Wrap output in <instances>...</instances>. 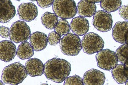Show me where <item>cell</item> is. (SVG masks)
Returning a JSON list of instances; mask_svg holds the SVG:
<instances>
[{
    "label": "cell",
    "instance_id": "obj_15",
    "mask_svg": "<svg viewBox=\"0 0 128 85\" xmlns=\"http://www.w3.org/2000/svg\"><path fill=\"white\" fill-rule=\"evenodd\" d=\"M25 66L28 74L32 77L40 76L44 73V64L40 60L36 58L28 60Z\"/></svg>",
    "mask_w": 128,
    "mask_h": 85
},
{
    "label": "cell",
    "instance_id": "obj_6",
    "mask_svg": "<svg viewBox=\"0 0 128 85\" xmlns=\"http://www.w3.org/2000/svg\"><path fill=\"white\" fill-rule=\"evenodd\" d=\"M31 36L30 29L23 21H17L12 24L10 29V39L15 43L25 42Z\"/></svg>",
    "mask_w": 128,
    "mask_h": 85
},
{
    "label": "cell",
    "instance_id": "obj_12",
    "mask_svg": "<svg viewBox=\"0 0 128 85\" xmlns=\"http://www.w3.org/2000/svg\"><path fill=\"white\" fill-rule=\"evenodd\" d=\"M84 85H104L106 81L105 74L98 69H91L87 71L83 78Z\"/></svg>",
    "mask_w": 128,
    "mask_h": 85
},
{
    "label": "cell",
    "instance_id": "obj_13",
    "mask_svg": "<svg viewBox=\"0 0 128 85\" xmlns=\"http://www.w3.org/2000/svg\"><path fill=\"white\" fill-rule=\"evenodd\" d=\"M114 40L121 44L128 42V21L118 22L113 28Z\"/></svg>",
    "mask_w": 128,
    "mask_h": 85
},
{
    "label": "cell",
    "instance_id": "obj_28",
    "mask_svg": "<svg viewBox=\"0 0 128 85\" xmlns=\"http://www.w3.org/2000/svg\"><path fill=\"white\" fill-rule=\"evenodd\" d=\"M0 36L2 38H8L10 36V29L5 26L0 27Z\"/></svg>",
    "mask_w": 128,
    "mask_h": 85
},
{
    "label": "cell",
    "instance_id": "obj_31",
    "mask_svg": "<svg viewBox=\"0 0 128 85\" xmlns=\"http://www.w3.org/2000/svg\"><path fill=\"white\" fill-rule=\"evenodd\" d=\"M31 1H37L38 0H30Z\"/></svg>",
    "mask_w": 128,
    "mask_h": 85
},
{
    "label": "cell",
    "instance_id": "obj_2",
    "mask_svg": "<svg viewBox=\"0 0 128 85\" xmlns=\"http://www.w3.org/2000/svg\"><path fill=\"white\" fill-rule=\"evenodd\" d=\"M28 75L25 66L18 62L6 66L3 70L2 78L6 84L16 85L22 83Z\"/></svg>",
    "mask_w": 128,
    "mask_h": 85
},
{
    "label": "cell",
    "instance_id": "obj_29",
    "mask_svg": "<svg viewBox=\"0 0 128 85\" xmlns=\"http://www.w3.org/2000/svg\"><path fill=\"white\" fill-rule=\"evenodd\" d=\"M88 0L93 2V3H99L101 2L102 0Z\"/></svg>",
    "mask_w": 128,
    "mask_h": 85
},
{
    "label": "cell",
    "instance_id": "obj_17",
    "mask_svg": "<svg viewBox=\"0 0 128 85\" xmlns=\"http://www.w3.org/2000/svg\"><path fill=\"white\" fill-rule=\"evenodd\" d=\"M77 12L82 17H92L96 12V6L88 0H81L77 5Z\"/></svg>",
    "mask_w": 128,
    "mask_h": 85
},
{
    "label": "cell",
    "instance_id": "obj_34",
    "mask_svg": "<svg viewBox=\"0 0 128 85\" xmlns=\"http://www.w3.org/2000/svg\"></svg>",
    "mask_w": 128,
    "mask_h": 85
},
{
    "label": "cell",
    "instance_id": "obj_24",
    "mask_svg": "<svg viewBox=\"0 0 128 85\" xmlns=\"http://www.w3.org/2000/svg\"><path fill=\"white\" fill-rule=\"evenodd\" d=\"M64 85H84L83 79L79 75L68 77L64 81Z\"/></svg>",
    "mask_w": 128,
    "mask_h": 85
},
{
    "label": "cell",
    "instance_id": "obj_23",
    "mask_svg": "<svg viewBox=\"0 0 128 85\" xmlns=\"http://www.w3.org/2000/svg\"><path fill=\"white\" fill-rule=\"evenodd\" d=\"M115 53L119 62L124 64L128 62V43L124 44V45L120 46Z\"/></svg>",
    "mask_w": 128,
    "mask_h": 85
},
{
    "label": "cell",
    "instance_id": "obj_14",
    "mask_svg": "<svg viewBox=\"0 0 128 85\" xmlns=\"http://www.w3.org/2000/svg\"><path fill=\"white\" fill-rule=\"evenodd\" d=\"M72 31L78 36L86 35L89 30L88 20L82 17H75L70 24Z\"/></svg>",
    "mask_w": 128,
    "mask_h": 85
},
{
    "label": "cell",
    "instance_id": "obj_4",
    "mask_svg": "<svg viewBox=\"0 0 128 85\" xmlns=\"http://www.w3.org/2000/svg\"><path fill=\"white\" fill-rule=\"evenodd\" d=\"M52 9L57 16L62 19H70L76 15L77 7L74 0H54Z\"/></svg>",
    "mask_w": 128,
    "mask_h": 85
},
{
    "label": "cell",
    "instance_id": "obj_11",
    "mask_svg": "<svg viewBox=\"0 0 128 85\" xmlns=\"http://www.w3.org/2000/svg\"><path fill=\"white\" fill-rule=\"evenodd\" d=\"M0 22L6 23L11 20L16 14V10L10 0H0Z\"/></svg>",
    "mask_w": 128,
    "mask_h": 85
},
{
    "label": "cell",
    "instance_id": "obj_1",
    "mask_svg": "<svg viewBox=\"0 0 128 85\" xmlns=\"http://www.w3.org/2000/svg\"><path fill=\"white\" fill-rule=\"evenodd\" d=\"M71 70V64L68 61L64 59L54 58L44 64V74L48 80L60 83L69 76Z\"/></svg>",
    "mask_w": 128,
    "mask_h": 85
},
{
    "label": "cell",
    "instance_id": "obj_7",
    "mask_svg": "<svg viewBox=\"0 0 128 85\" xmlns=\"http://www.w3.org/2000/svg\"><path fill=\"white\" fill-rule=\"evenodd\" d=\"M96 57L98 66L105 70L110 71L118 65L116 53L110 49L102 50L96 54Z\"/></svg>",
    "mask_w": 128,
    "mask_h": 85
},
{
    "label": "cell",
    "instance_id": "obj_30",
    "mask_svg": "<svg viewBox=\"0 0 128 85\" xmlns=\"http://www.w3.org/2000/svg\"><path fill=\"white\" fill-rule=\"evenodd\" d=\"M124 65H125L126 70L127 74V75H128V62H127L125 64H124Z\"/></svg>",
    "mask_w": 128,
    "mask_h": 85
},
{
    "label": "cell",
    "instance_id": "obj_26",
    "mask_svg": "<svg viewBox=\"0 0 128 85\" xmlns=\"http://www.w3.org/2000/svg\"><path fill=\"white\" fill-rule=\"evenodd\" d=\"M54 0H38V5L43 9L50 7L54 3Z\"/></svg>",
    "mask_w": 128,
    "mask_h": 85
},
{
    "label": "cell",
    "instance_id": "obj_10",
    "mask_svg": "<svg viewBox=\"0 0 128 85\" xmlns=\"http://www.w3.org/2000/svg\"><path fill=\"white\" fill-rule=\"evenodd\" d=\"M16 46L12 41L4 40L0 43V58L2 61L9 62L17 55Z\"/></svg>",
    "mask_w": 128,
    "mask_h": 85
},
{
    "label": "cell",
    "instance_id": "obj_9",
    "mask_svg": "<svg viewBox=\"0 0 128 85\" xmlns=\"http://www.w3.org/2000/svg\"><path fill=\"white\" fill-rule=\"evenodd\" d=\"M18 12L20 20L29 22L34 20L38 15L37 7L32 3L21 4L18 8Z\"/></svg>",
    "mask_w": 128,
    "mask_h": 85
},
{
    "label": "cell",
    "instance_id": "obj_8",
    "mask_svg": "<svg viewBox=\"0 0 128 85\" xmlns=\"http://www.w3.org/2000/svg\"><path fill=\"white\" fill-rule=\"evenodd\" d=\"M93 24L94 27L100 32H108L112 27V15L105 11L99 10L96 12L94 15Z\"/></svg>",
    "mask_w": 128,
    "mask_h": 85
},
{
    "label": "cell",
    "instance_id": "obj_20",
    "mask_svg": "<svg viewBox=\"0 0 128 85\" xmlns=\"http://www.w3.org/2000/svg\"><path fill=\"white\" fill-rule=\"evenodd\" d=\"M41 20L43 25L48 29H55L58 23V17L54 13L46 12L42 15Z\"/></svg>",
    "mask_w": 128,
    "mask_h": 85
},
{
    "label": "cell",
    "instance_id": "obj_18",
    "mask_svg": "<svg viewBox=\"0 0 128 85\" xmlns=\"http://www.w3.org/2000/svg\"><path fill=\"white\" fill-rule=\"evenodd\" d=\"M112 75L114 79L118 84H125L128 81V76L124 64H118L113 69Z\"/></svg>",
    "mask_w": 128,
    "mask_h": 85
},
{
    "label": "cell",
    "instance_id": "obj_21",
    "mask_svg": "<svg viewBox=\"0 0 128 85\" xmlns=\"http://www.w3.org/2000/svg\"><path fill=\"white\" fill-rule=\"evenodd\" d=\"M121 5V0H102L100 3L102 9L109 13L117 11Z\"/></svg>",
    "mask_w": 128,
    "mask_h": 85
},
{
    "label": "cell",
    "instance_id": "obj_27",
    "mask_svg": "<svg viewBox=\"0 0 128 85\" xmlns=\"http://www.w3.org/2000/svg\"><path fill=\"white\" fill-rule=\"evenodd\" d=\"M119 14L123 19L128 20V5L122 6L120 8Z\"/></svg>",
    "mask_w": 128,
    "mask_h": 85
},
{
    "label": "cell",
    "instance_id": "obj_3",
    "mask_svg": "<svg viewBox=\"0 0 128 85\" xmlns=\"http://www.w3.org/2000/svg\"><path fill=\"white\" fill-rule=\"evenodd\" d=\"M60 46L62 52L69 56H76L82 49L79 36L72 33H68L62 38Z\"/></svg>",
    "mask_w": 128,
    "mask_h": 85
},
{
    "label": "cell",
    "instance_id": "obj_5",
    "mask_svg": "<svg viewBox=\"0 0 128 85\" xmlns=\"http://www.w3.org/2000/svg\"><path fill=\"white\" fill-rule=\"evenodd\" d=\"M82 45L84 53L92 55L102 50L104 47V42L99 35L89 32L82 38Z\"/></svg>",
    "mask_w": 128,
    "mask_h": 85
},
{
    "label": "cell",
    "instance_id": "obj_19",
    "mask_svg": "<svg viewBox=\"0 0 128 85\" xmlns=\"http://www.w3.org/2000/svg\"><path fill=\"white\" fill-rule=\"evenodd\" d=\"M34 49L29 42H22L18 47L17 55L20 59H29L34 55Z\"/></svg>",
    "mask_w": 128,
    "mask_h": 85
},
{
    "label": "cell",
    "instance_id": "obj_32",
    "mask_svg": "<svg viewBox=\"0 0 128 85\" xmlns=\"http://www.w3.org/2000/svg\"><path fill=\"white\" fill-rule=\"evenodd\" d=\"M126 85H128V81H127V82L126 83Z\"/></svg>",
    "mask_w": 128,
    "mask_h": 85
},
{
    "label": "cell",
    "instance_id": "obj_25",
    "mask_svg": "<svg viewBox=\"0 0 128 85\" xmlns=\"http://www.w3.org/2000/svg\"><path fill=\"white\" fill-rule=\"evenodd\" d=\"M62 36L56 31H53L49 33L48 35V42L51 46H56L61 40Z\"/></svg>",
    "mask_w": 128,
    "mask_h": 85
},
{
    "label": "cell",
    "instance_id": "obj_16",
    "mask_svg": "<svg viewBox=\"0 0 128 85\" xmlns=\"http://www.w3.org/2000/svg\"><path fill=\"white\" fill-rule=\"evenodd\" d=\"M30 38L31 44L35 51H41L47 47L48 38L45 33L42 32H35L31 35Z\"/></svg>",
    "mask_w": 128,
    "mask_h": 85
},
{
    "label": "cell",
    "instance_id": "obj_33",
    "mask_svg": "<svg viewBox=\"0 0 128 85\" xmlns=\"http://www.w3.org/2000/svg\"><path fill=\"white\" fill-rule=\"evenodd\" d=\"M17 0V1H20V0Z\"/></svg>",
    "mask_w": 128,
    "mask_h": 85
},
{
    "label": "cell",
    "instance_id": "obj_22",
    "mask_svg": "<svg viewBox=\"0 0 128 85\" xmlns=\"http://www.w3.org/2000/svg\"><path fill=\"white\" fill-rule=\"evenodd\" d=\"M54 29L57 33L62 36L69 33L70 30V26L66 20L60 19Z\"/></svg>",
    "mask_w": 128,
    "mask_h": 85
}]
</instances>
